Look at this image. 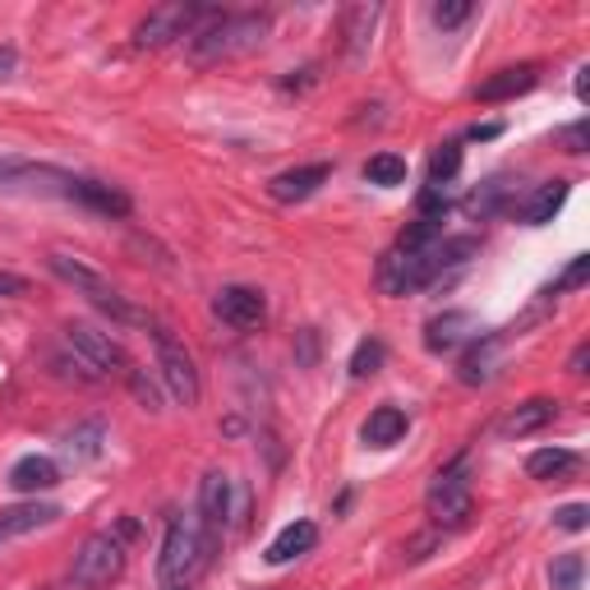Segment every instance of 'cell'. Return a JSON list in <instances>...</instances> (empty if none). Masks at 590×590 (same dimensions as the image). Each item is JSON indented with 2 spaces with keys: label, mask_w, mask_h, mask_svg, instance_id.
<instances>
[{
  "label": "cell",
  "mask_w": 590,
  "mask_h": 590,
  "mask_svg": "<svg viewBox=\"0 0 590 590\" xmlns=\"http://www.w3.org/2000/svg\"><path fill=\"white\" fill-rule=\"evenodd\" d=\"M268 33H272V19L259 14V10H240V14L208 10V19L185 37V46H190L194 65H222V61H236V56L259 51L268 42Z\"/></svg>",
  "instance_id": "6da1fadb"
},
{
  "label": "cell",
  "mask_w": 590,
  "mask_h": 590,
  "mask_svg": "<svg viewBox=\"0 0 590 590\" xmlns=\"http://www.w3.org/2000/svg\"><path fill=\"white\" fill-rule=\"evenodd\" d=\"M217 535L199 522V512H181L167 522L162 535V554H158V581L162 586H190L213 558Z\"/></svg>",
  "instance_id": "7a4b0ae2"
},
{
  "label": "cell",
  "mask_w": 590,
  "mask_h": 590,
  "mask_svg": "<svg viewBox=\"0 0 590 590\" xmlns=\"http://www.w3.org/2000/svg\"><path fill=\"white\" fill-rule=\"evenodd\" d=\"M46 264H51V272H56L61 281H69V287L79 291L88 304H97V310L107 314L111 323H135V328H148V314H143V310H135V304L125 300V296L111 287L107 277H101L97 268H88V264L79 259V254L51 249V259H46Z\"/></svg>",
  "instance_id": "3957f363"
},
{
  "label": "cell",
  "mask_w": 590,
  "mask_h": 590,
  "mask_svg": "<svg viewBox=\"0 0 590 590\" xmlns=\"http://www.w3.org/2000/svg\"><path fill=\"white\" fill-rule=\"evenodd\" d=\"M135 535V522H120L116 530H93L88 540L79 545V554H74V586H84V590H101V586H111L120 581L125 572V540Z\"/></svg>",
  "instance_id": "277c9868"
},
{
  "label": "cell",
  "mask_w": 590,
  "mask_h": 590,
  "mask_svg": "<svg viewBox=\"0 0 590 590\" xmlns=\"http://www.w3.org/2000/svg\"><path fill=\"white\" fill-rule=\"evenodd\" d=\"M425 503H429L433 526H443V530L466 526L471 512H475V498H471V457H457L452 466H443L439 475H433Z\"/></svg>",
  "instance_id": "5b68a950"
},
{
  "label": "cell",
  "mask_w": 590,
  "mask_h": 590,
  "mask_svg": "<svg viewBox=\"0 0 590 590\" xmlns=\"http://www.w3.org/2000/svg\"><path fill=\"white\" fill-rule=\"evenodd\" d=\"M152 346H158V374H162V388L171 393V401L181 406H199V369H194V355L185 351V342L175 337L167 323H152Z\"/></svg>",
  "instance_id": "8992f818"
},
{
  "label": "cell",
  "mask_w": 590,
  "mask_h": 590,
  "mask_svg": "<svg viewBox=\"0 0 590 590\" xmlns=\"http://www.w3.org/2000/svg\"><path fill=\"white\" fill-rule=\"evenodd\" d=\"M203 19H208V10H203V6H185V0H171V6H158V10H148V14H143V23L135 29V46H139V51L171 46L175 37H190Z\"/></svg>",
  "instance_id": "52a82bcc"
},
{
  "label": "cell",
  "mask_w": 590,
  "mask_h": 590,
  "mask_svg": "<svg viewBox=\"0 0 590 590\" xmlns=\"http://www.w3.org/2000/svg\"><path fill=\"white\" fill-rule=\"evenodd\" d=\"M65 342L74 346V355H79V365L101 378V374H130V361H125L120 342L111 337V332H101L93 323H65Z\"/></svg>",
  "instance_id": "ba28073f"
},
{
  "label": "cell",
  "mask_w": 590,
  "mask_h": 590,
  "mask_svg": "<svg viewBox=\"0 0 590 590\" xmlns=\"http://www.w3.org/2000/svg\"><path fill=\"white\" fill-rule=\"evenodd\" d=\"M378 19H383V6H374V0H355V6H346V10L337 14V37H342V56H346L351 65H361V61L369 56Z\"/></svg>",
  "instance_id": "9c48e42d"
},
{
  "label": "cell",
  "mask_w": 590,
  "mask_h": 590,
  "mask_svg": "<svg viewBox=\"0 0 590 590\" xmlns=\"http://www.w3.org/2000/svg\"><path fill=\"white\" fill-rule=\"evenodd\" d=\"M213 314H217L226 328L249 332V328H264L268 300H264V291H254V287H222V291L213 296Z\"/></svg>",
  "instance_id": "30bf717a"
},
{
  "label": "cell",
  "mask_w": 590,
  "mask_h": 590,
  "mask_svg": "<svg viewBox=\"0 0 590 590\" xmlns=\"http://www.w3.org/2000/svg\"><path fill=\"white\" fill-rule=\"evenodd\" d=\"M475 337H484V328L471 310H448L439 319H429L425 323V346L433 355H443V351H457V346H471Z\"/></svg>",
  "instance_id": "8fae6325"
},
{
  "label": "cell",
  "mask_w": 590,
  "mask_h": 590,
  "mask_svg": "<svg viewBox=\"0 0 590 590\" xmlns=\"http://www.w3.org/2000/svg\"><path fill=\"white\" fill-rule=\"evenodd\" d=\"M230 490H236V480L226 471H208L199 480V522L208 526L213 535H226V517H230Z\"/></svg>",
  "instance_id": "7c38bea8"
},
{
  "label": "cell",
  "mask_w": 590,
  "mask_h": 590,
  "mask_svg": "<svg viewBox=\"0 0 590 590\" xmlns=\"http://www.w3.org/2000/svg\"><path fill=\"white\" fill-rule=\"evenodd\" d=\"M332 167L328 162H310V167H291V171H277L268 181V194L277 203H304L310 194H319V185H328Z\"/></svg>",
  "instance_id": "4fadbf2b"
},
{
  "label": "cell",
  "mask_w": 590,
  "mask_h": 590,
  "mask_svg": "<svg viewBox=\"0 0 590 590\" xmlns=\"http://www.w3.org/2000/svg\"><path fill=\"white\" fill-rule=\"evenodd\" d=\"M61 517V507L56 503H14V507H0V545H10V540H23V535H33L42 526H51Z\"/></svg>",
  "instance_id": "5bb4252c"
},
{
  "label": "cell",
  "mask_w": 590,
  "mask_h": 590,
  "mask_svg": "<svg viewBox=\"0 0 590 590\" xmlns=\"http://www.w3.org/2000/svg\"><path fill=\"white\" fill-rule=\"evenodd\" d=\"M69 199H79L84 208L101 213V217H130V194L107 185V181H84V175H69V185H65Z\"/></svg>",
  "instance_id": "9a60e30c"
},
{
  "label": "cell",
  "mask_w": 590,
  "mask_h": 590,
  "mask_svg": "<svg viewBox=\"0 0 590 590\" xmlns=\"http://www.w3.org/2000/svg\"><path fill=\"white\" fill-rule=\"evenodd\" d=\"M535 84H540V65H507L498 74H490L480 88H475V101H512V97H522L530 93Z\"/></svg>",
  "instance_id": "2e32d148"
},
{
  "label": "cell",
  "mask_w": 590,
  "mask_h": 590,
  "mask_svg": "<svg viewBox=\"0 0 590 590\" xmlns=\"http://www.w3.org/2000/svg\"><path fill=\"white\" fill-rule=\"evenodd\" d=\"M56 484H61V466L42 452L19 457L10 466V490L14 494H46V490H56Z\"/></svg>",
  "instance_id": "e0dca14e"
},
{
  "label": "cell",
  "mask_w": 590,
  "mask_h": 590,
  "mask_svg": "<svg viewBox=\"0 0 590 590\" xmlns=\"http://www.w3.org/2000/svg\"><path fill=\"white\" fill-rule=\"evenodd\" d=\"M498 361H503V342L484 332V337H475V342H471V351L461 355L457 378L466 383V388H480V383H490V378L498 374Z\"/></svg>",
  "instance_id": "ac0fdd59"
},
{
  "label": "cell",
  "mask_w": 590,
  "mask_h": 590,
  "mask_svg": "<svg viewBox=\"0 0 590 590\" xmlns=\"http://www.w3.org/2000/svg\"><path fill=\"white\" fill-rule=\"evenodd\" d=\"M314 545H319V526H314V522H291V526H281V530L272 535V545H268L264 558L272 562V568H281V562L310 554Z\"/></svg>",
  "instance_id": "d6986e66"
},
{
  "label": "cell",
  "mask_w": 590,
  "mask_h": 590,
  "mask_svg": "<svg viewBox=\"0 0 590 590\" xmlns=\"http://www.w3.org/2000/svg\"><path fill=\"white\" fill-rule=\"evenodd\" d=\"M549 420H558V401H549V397H530V401H522V406L498 425V433H503V439H526V433L545 429Z\"/></svg>",
  "instance_id": "ffe728a7"
},
{
  "label": "cell",
  "mask_w": 590,
  "mask_h": 590,
  "mask_svg": "<svg viewBox=\"0 0 590 590\" xmlns=\"http://www.w3.org/2000/svg\"><path fill=\"white\" fill-rule=\"evenodd\" d=\"M65 457L74 461V466H88V461H97L101 457V448H107V420H79L69 433H65Z\"/></svg>",
  "instance_id": "44dd1931"
},
{
  "label": "cell",
  "mask_w": 590,
  "mask_h": 590,
  "mask_svg": "<svg viewBox=\"0 0 590 590\" xmlns=\"http://www.w3.org/2000/svg\"><path fill=\"white\" fill-rule=\"evenodd\" d=\"M361 439L369 448H393L406 439V410L401 406H374L369 420L361 425Z\"/></svg>",
  "instance_id": "7402d4cb"
},
{
  "label": "cell",
  "mask_w": 590,
  "mask_h": 590,
  "mask_svg": "<svg viewBox=\"0 0 590 590\" xmlns=\"http://www.w3.org/2000/svg\"><path fill=\"white\" fill-rule=\"evenodd\" d=\"M568 194H572L568 181H549V185H540V190H535V194L522 203V222H526V226H545V222H554L558 208L568 203Z\"/></svg>",
  "instance_id": "603a6c76"
},
{
  "label": "cell",
  "mask_w": 590,
  "mask_h": 590,
  "mask_svg": "<svg viewBox=\"0 0 590 590\" xmlns=\"http://www.w3.org/2000/svg\"><path fill=\"white\" fill-rule=\"evenodd\" d=\"M581 466V457L572 448H540L526 457V475L530 480H568Z\"/></svg>",
  "instance_id": "cb8c5ba5"
},
{
  "label": "cell",
  "mask_w": 590,
  "mask_h": 590,
  "mask_svg": "<svg viewBox=\"0 0 590 590\" xmlns=\"http://www.w3.org/2000/svg\"><path fill=\"white\" fill-rule=\"evenodd\" d=\"M507 194H512V185L503 181V175H494V181H484L466 203H461V208H466L475 222H484V217H494L498 208H503V203H507Z\"/></svg>",
  "instance_id": "d4e9b609"
},
{
  "label": "cell",
  "mask_w": 590,
  "mask_h": 590,
  "mask_svg": "<svg viewBox=\"0 0 590 590\" xmlns=\"http://www.w3.org/2000/svg\"><path fill=\"white\" fill-rule=\"evenodd\" d=\"M365 181L378 185V190L406 185V158H397V152H378V158L365 162Z\"/></svg>",
  "instance_id": "484cf974"
},
{
  "label": "cell",
  "mask_w": 590,
  "mask_h": 590,
  "mask_svg": "<svg viewBox=\"0 0 590 590\" xmlns=\"http://www.w3.org/2000/svg\"><path fill=\"white\" fill-rule=\"evenodd\" d=\"M433 240H443V222L420 217V222H410L401 236H397V249H401V254H420V249H429Z\"/></svg>",
  "instance_id": "4316f807"
},
{
  "label": "cell",
  "mask_w": 590,
  "mask_h": 590,
  "mask_svg": "<svg viewBox=\"0 0 590 590\" xmlns=\"http://www.w3.org/2000/svg\"><path fill=\"white\" fill-rule=\"evenodd\" d=\"M461 171V143H439L429 152V185H448Z\"/></svg>",
  "instance_id": "83f0119b"
},
{
  "label": "cell",
  "mask_w": 590,
  "mask_h": 590,
  "mask_svg": "<svg viewBox=\"0 0 590 590\" xmlns=\"http://www.w3.org/2000/svg\"><path fill=\"white\" fill-rule=\"evenodd\" d=\"M581 577H586V558H581V554H562V558H554V568H549L554 590H581Z\"/></svg>",
  "instance_id": "f1b7e54d"
},
{
  "label": "cell",
  "mask_w": 590,
  "mask_h": 590,
  "mask_svg": "<svg viewBox=\"0 0 590 590\" xmlns=\"http://www.w3.org/2000/svg\"><path fill=\"white\" fill-rule=\"evenodd\" d=\"M378 365H383V342L365 337L351 355V378H369V374H378Z\"/></svg>",
  "instance_id": "f546056e"
},
{
  "label": "cell",
  "mask_w": 590,
  "mask_h": 590,
  "mask_svg": "<svg viewBox=\"0 0 590 590\" xmlns=\"http://www.w3.org/2000/svg\"><path fill=\"white\" fill-rule=\"evenodd\" d=\"M429 14H433V23H439V29H461V23L475 14V6H471V0H439V6H433Z\"/></svg>",
  "instance_id": "4dcf8cb0"
},
{
  "label": "cell",
  "mask_w": 590,
  "mask_h": 590,
  "mask_svg": "<svg viewBox=\"0 0 590 590\" xmlns=\"http://www.w3.org/2000/svg\"><path fill=\"white\" fill-rule=\"evenodd\" d=\"M125 378H130V393L139 397V406H143V410H152V416H158V410H162V393H158V383L148 378V369H130Z\"/></svg>",
  "instance_id": "1f68e13d"
},
{
  "label": "cell",
  "mask_w": 590,
  "mask_h": 590,
  "mask_svg": "<svg viewBox=\"0 0 590 590\" xmlns=\"http://www.w3.org/2000/svg\"><path fill=\"white\" fill-rule=\"evenodd\" d=\"M554 143L562 152H572V158H581V152L590 148V120H572V125H562V130L554 135Z\"/></svg>",
  "instance_id": "d6a6232c"
},
{
  "label": "cell",
  "mask_w": 590,
  "mask_h": 590,
  "mask_svg": "<svg viewBox=\"0 0 590 590\" xmlns=\"http://www.w3.org/2000/svg\"><path fill=\"white\" fill-rule=\"evenodd\" d=\"M448 208H452L448 185H425V190H420V217L443 222V217H448Z\"/></svg>",
  "instance_id": "836d02e7"
},
{
  "label": "cell",
  "mask_w": 590,
  "mask_h": 590,
  "mask_svg": "<svg viewBox=\"0 0 590 590\" xmlns=\"http://www.w3.org/2000/svg\"><path fill=\"white\" fill-rule=\"evenodd\" d=\"M590 281V254H577V259L562 268V277L554 281V291L549 296H562V291H577V287H586Z\"/></svg>",
  "instance_id": "e575fe53"
},
{
  "label": "cell",
  "mask_w": 590,
  "mask_h": 590,
  "mask_svg": "<svg viewBox=\"0 0 590 590\" xmlns=\"http://www.w3.org/2000/svg\"><path fill=\"white\" fill-rule=\"evenodd\" d=\"M249 522V484L236 480V490H230V517H226V530H245Z\"/></svg>",
  "instance_id": "d590c367"
},
{
  "label": "cell",
  "mask_w": 590,
  "mask_h": 590,
  "mask_svg": "<svg viewBox=\"0 0 590 590\" xmlns=\"http://www.w3.org/2000/svg\"><path fill=\"white\" fill-rule=\"evenodd\" d=\"M554 526H558V530H586V526H590V507H586V503L558 507V512H554Z\"/></svg>",
  "instance_id": "8d00e7d4"
},
{
  "label": "cell",
  "mask_w": 590,
  "mask_h": 590,
  "mask_svg": "<svg viewBox=\"0 0 590 590\" xmlns=\"http://www.w3.org/2000/svg\"><path fill=\"white\" fill-rule=\"evenodd\" d=\"M19 296H29V277L0 272V300H19Z\"/></svg>",
  "instance_id": "74e56055"
},
{
  "label": "cell",
  "mask_w": 590,
  "mask_h": 590,
  "mask_svg": "<svg viewBox=\"0 0 590 590\" xmlns=\"http://www.w3.org/2000/svg\"><path fill=\"white\" fill-rule=\"evenodd\" d=\"M14 69H19V51L14 46H0V84H6Z\"/></svg>",
  "instance_id": "f35d334b"
},
{
  "label": "cell",
  "mask_w": 590,
  "mask_h": 590,
  "mask_svg": "<svg viewBox=\"0 0 590 590\" xmlns=\"http://www.w3.org/2000/svg\"><path fill=\"white\" fill-rule=\"evenodd\" d=\"M503 135V125L498 120H490V125H471V139L480 143V139H498Z\"/></svg>",
  "instance_id": "ab89813d"
},
{
  "label": "cell",
  "mask_w": 590,
  "mask_h": 590,
  "mask_svg": "<svg viewBox=\"0 0 590 590\" xmlns=\"http://www.w3.org/2000/svg\"><path fill=\"white\" fill-rule=\"evenodd\" d=\"M586 361H590V346H577V351H572V365H568V369H572V374H586Z\"/></svg>",
  "instance_id": "60d3db41"
},
{
  "label": "cell",
  "mask_w": 590,
  "mask_h": 590,
  "mask_svg": "<svg viewBox=\"0 0 590 590\" xmlns=\"http://www.w3.org/2000/svg\"><path fill=\"white\" fill-rule=\"evenodd\" d=\"M586 74H590V69H581V79H577V97H581V101H590V79H586Z\"/></svg>",
  "instance_id": "b9f144b4"
},
{
  "label": "cell",
  "mask_w": 590,
  "mask_h": 590,
  "mask_svg": "<svg viewBox=\"0 0 590 590\" xmlns=\"http://www.w3.org/2000/svg\"><path fill=\"white\" fill-rule=\"evenodd\" d=\"M167 590H190V586H167Z\"/></svg>",
  "instance_id": "7bdbcfd3"
}]
</instances>
